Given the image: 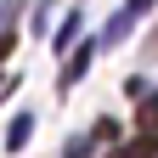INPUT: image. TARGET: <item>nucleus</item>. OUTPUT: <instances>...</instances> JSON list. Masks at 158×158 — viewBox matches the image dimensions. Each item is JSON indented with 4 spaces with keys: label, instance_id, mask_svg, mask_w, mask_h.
Segmentation results:
<instances>
[{
    "label": "nucleus",
    "instance_id": "nucleus-1",
    "mask_svg": "<svg viewBox=\"0 0 158 158\" xmlns=\"http://www.w3.org/2000/svg\"><path fill=\"white\" fill-rule=\"evenodd\" d=\"M90 56H96V40H85V45H73V56L62 62V90H73V79H85Z\"/></svg>",
    "mask_w": 158,
    "mask_h": 158
},
{
    "label": "nucleus",
    "instance_id": "nucleus-2",
    "mask_svg": "<svg viewBox=\"0 0 158 158\" xmlns=\"http://www.w3.org/2000/svg\"><path fill=\"white\" fill-rule=\"evenodd\" d=\"M28 135H34V113H17V118H11L6 147H11V152H23V147H28Z\"/></svg>",
    "mask_w": 158,
    "mask_h": 158
},
{
    "label": "nucleus",
    "instance_id": "nucleus-3",
    "mask_svg": "<svg viewBox=\"0 0 158 158\" xmlns=\"http://www.w3.org/2000/svg\"><path fill=\"white\" fill-rule=\"evenodd\" d=\"M135 130H141V135L158 130V96H141V102H135Z\"/></svg>",
    "mask_w": 158,
    "mask_h": 158
},
{
    "label": "nucleus",
    "instance_id": "nucleus-6",
    "mask_svg": "<svg viewBox=\"0 0 158 158\" xmlns=\"http://www.w3.org/2000/svg\"><path fill=\"white\" fill-rule=\"evenodd\" d=\"M152 6H158V0H124V17H147Z\"/></svg>",
    "mask_w": 158,
    "mask_h": 158
},
{
    "label": "nucleus",
    "instance_id": "nucleus-4",
    "mask_svg": "<svg viewBox=\"0 0 158 158\" xmlns=\"http://www.w3.org/2000/svg\"><path fill=\"white\" fill-rule=\"evenodd\" d=\"M113 158H158V135H141V141H130L124 152H113Z\"/></svg>",
    "mask_w": 158,
    "mask_h": 158
},
{
    "label": "nucleus",
    "instance_id": "nucleus-5",
    "mask_svg": "<svg viewBox=\"0 0 158 158\" xmlns=\"http://www.w3.org/2000/svg\"><path fill=\"white\" fill-rule=\"evenodd\" d=\"M73 34H79V11L68 17V23H62V28H56V51H73Z\"/></svg>",
    "mask_w": 158,
    "mask_h": 158
}]
</instances>
